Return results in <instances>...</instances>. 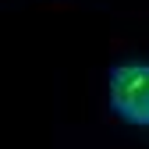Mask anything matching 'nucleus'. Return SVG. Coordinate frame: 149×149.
Masks as SVG:
<instances>
[{
  "instance_id": "nucleus-1",
  "label": "nucleus",
  "mask_w": 149,
  "mask_h": 149,
  "mask_svg": "<svg viewBox=\"0 0 149 149\" xmlns=\"http://www.w3.org/2000/svg\"><path fill=\"white\" fill-rule=\"evenodd\" d=\"M110 107L132 124H149V61H121L107 85Z\"/></svg>"
}]
</instances>
